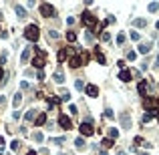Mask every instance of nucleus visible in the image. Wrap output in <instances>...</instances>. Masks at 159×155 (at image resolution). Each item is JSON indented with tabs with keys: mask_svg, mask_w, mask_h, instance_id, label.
Wrapping results in <instances>:
<instances>
[{
	"mask_svg": "<svg viewBox=\"0 0 159 155\" xmlns=\"http://www.w3.org/2000/svg\"><path fill=\"white\" fill-rule=\"evenodd\" d=\"M44 123H47V113H38V115H36V119H34V125L40 127V125H44Z\"/></svg>",
	"mask_w": 159,
	"mask_h": 155,
	"instance_id": "9b49d317",
	"label": "nucleus"
},
{
	"mask_svg": "<svg viewBox=\"0 0 159 155\" xmlns=\"http://www.w3.org/2000/svg\"><path fill=\"white\" fill-rule=\"evenodd\" d=\"M59 125H60L63 129H66V131H69V129L73 127V121H71L66 115H60V117H59Z\"/></svg>",
	"mask_w": 159,
	"mask_h": 155,
	"instance_id": "423d86ee",
	"label": "nucleus"
},
{
	"mask_svg": "<svg viewBox=\"0 0 159 155\" xmlns=\"http://www.w3.org/2000/svg\"><path fill=\"white\" fill-rule=\"evenodd\" d=\"M30 53H32V48H24V53H22V56H20V62H28Z\"/></svg>",
	"mask_w": 159,
	"mask_h": 155,
	"instance_id": "a211bd4d",
	"label": "nucleus"
},
{
	"mask_svg": "<svg viewBox=\"0 0 159 155\" xmlns=\"http://www.w3.org/2000/svg\"><path fill=\"white\" fill-rule=\"evenodd\" d=\"M119 81H123V83H129L131 81V71H127V68H123L119 73Z\"/></svg>",
	"mask_w": 159,
	"mask_h": 155,
	"instance_id": "1a4fd4ad",
	"label": "nucleus"
},
{
	"mask_svg": "<svg viewBox=\"0 0 159 155\" xmlns=\"http://www.w3.org/2000/svg\"><path fill=\"white\" fill-rule=\"evenodd\" d=\"M14 10H16V14H18V18H26V10H24L22 6H18V4H16V8H14Z\"/></svg>",
	"mask_w": 159,
	"mask_h": 155,
	"instance_id": "6ab92c4d",
	"label": "nucleus"
},
{
	"mask_svg": "<svg viewBox=\"0 0 159 155\" xmlns=\"http://www.w3.org/2000/svg\"><path fill=\"white\" fill-rule=\"evenodd\" d=\"M135 56H137V53H133V50L127 54V59H129V61H135Z\"/></svg>",
	"mask_w": 159,
	"mask_h": 155,
	"instance_id": "72a5a7b5",
	"label": "nucleus"
},
{
	"mask_svg": "<svg viewBox=\"0 0 159 155\" xmlns=\"http://www.w3.org/2000/svg\"><path fill=\"white\" fill-rule=\"evenodd\" d=\"M20 103H22V95H20V93H16V95H14V101H12V105H14V107H18Z\"/></svg>",
	"mask_w": 159,
	"mask_h": 155,
	"instance_id": "4be33fe9",
	"label": "nucleus"
},
{
	"mask_svg": "<svg viewBox=\"0 0 159 155\" xmlns=\"http://www.w3.org/2000/svg\"><path fill=\"white\" fill-rule=\"evenodd\" d=\"M133 24L139 26V28H143V26H147V20H145V18H137V20H133Z\"/></svg>",
	"mask_w": 159,
	"mask_h": 155,
	"instance_id": "412c9836",
	"label": "nucleus"
},
{
	"mask_svg": "<svg viewBox=\"0 0 159 155\" xmlns=\"http://www.w3.org/2000/svg\"><path fill=\"white\" fill-rule=\"evenodd\" d=\"M157 111H159V99H157Z\"/></svg>",
	"mask_w": 159,
	"mask_h": 155,
	"instance_id": "a19ab883",
	"label": "nucleus"
},
{
	"mask_svg": "<svg viewBox=\"0 0 159 155\" xmlns=\"http://www.w3.org/2000/svg\"><path fill=\"white\" fill-rule=\"evenodd\" d=\"M85 93L89 95V97H97V95H99V89L95 87V85H87V87H85Z\"/></svg>",
	"mask_w": 159,
	"mask_h": 155,
	"instance_id": "9d476101",
	"label": "nucleus"
},
{
	"mask_svg": "<svg viewBox=\"0 0 159 155\" xmlns=\"http://www.w3.org/2000/svg\"><path fill=\"white\" fill-rule=\"evenodd\" d=\"M123 42H125V34H119L117 36V44H123Z\"/></svg>",
	"mask_w": 159,
	"mask_h": 155,
	"instance_id": "2f4dec72",
	"label": "nucleus"
},
{
	"mask_svg": "<svg viewBox=\"0 0 159 155\" xmlns=\"http://www.w3.org/2000/svg\"><path fill=\"white\" fill-rule=\"evenodd\" d=\"M38 36H40V32H38V26L36 24H28L26 26V30H24V38L26 41H38Z\"/></svg>",
	"mask_w": 159,
	"mask_h": 155,
	"instance_id": "f03ea898",
	"label": "nucleus"
},
{
	"mask_svg": "<svg viewBox=\"0 0 159 155\" xmlns=\"http://www.w3.org/2000/svg\"><path fill=\"white\" fill-rule=\"evenodd\" d=\"M95 56H97V61H99L101 65H105V54H103V53H99V50H97V54H95Z\"/></svg>",
	"mask_w": 159,
	"mask_h": 155,
	"instance_id": "bb28decb",
	"label": "nucleus"
},
{
	"mask_svg": "<svg viewBox=\"0 0 159 155\" xmlns=\"http://www.w3.org/2000/svg\"><path fill=\"white\" fill-rule=\"evenodd\" d=\"M143 107H145L147 111H157V101L151 99V97H145V99H143Z\"/></svg>",
	"mask_w": 159,
	"mask_h": 155,
	"instance_id": "20e7f679",
	"label": "nucleus"
},
{
	"mask_svg": "<svg viewBox=\"0 0 159 155\" xmlns=\"http://www.w3.org/2000/svg\"><path fill=\"white\" fill-rule=\"evenodd\" d=\"M66 41H69V42H75V41H77V34H75L73 30H71V32H66Z\"/></svg>",
	"mask_w": 159,
	"mask_h": 155,
	"instance_id": "393cba45",
	"label": "nucleus"
},
{
	"mask_svg": "<svg viewBox=\"0 0 159 155\" xmlns=\"http://www.w3.org/2000/svg\"><path fill=\"white\" fill-rule=\"evenodd\" d=\"M40 14H42L44 18H48V16L54 14V8L50 6V4H40Z\"/></svg>",
	"mask_w": 159,
	"mask_h": 155,
	"instance_id": "0eeeda50",
	"label": "nucleus"
},
{
	"mask_svg": "<svg viewBox=\"0 0 159 155\" xmlns=\"http://www.w3.org/2000/svg\"><path fill=\"white\" fill-rule=\"evenodd\" d=\"M0 149H4V137L0 135Z\"/></svg>",
	"mask_w": 159,
	"mask_h": 155,
	"instance_id": "4c0bfd02",
	"label": "nucleus"
},
{
	"mask_svg": "<svg viewBox=\"0 0 159 155\" xmlns=\"http://www.w3.org/2000/svg\"><path fill=\"white\" fill-rule=\"evenodd\" d=\"M119 137V131L117 129H109V139H117Z\"/></svg>",
	"mask_w": 159,
	"mask_h": 155,
	"instance_id": "b1692460",
	"label": "nucleus"
},
{
	"mask_svg": "<svg viewBox=\"0 0 159 155\" xmlns=\"http://www.w3.org/2000/svg\"><path fill=\"white\" fill-rule=\"evenodd\" d=\"M131 38H133V41H139L141 36H139V32H131Z\"/></svg>",
	"mask_w": 159,
	"mask_h": 155,
	"instance_id": "c9c22d12",
	"label": "nucleus"
},
{
	"mask_svg": "<svg viewBox=\"0 0 159 155\" xmlns=\"http://www.w3.org/2000/svg\"><path fill=\"white\" fill-rule=\"evenodd\" d=\"M105 117H109V119L113 117V111H111V109H105Z\"/></svg>",
	"mask_w": 159,
	"mask_h": 155,
	"instance_id": "e433bc0d",
	"label": "nucleus"
},
{
	"mask_svg": "<svg viewBox=\"0 0 159 155\" xmlns=\"http://www.w3.org/2000/svg\"><path fill=\"white\" fill-rule=\"evenodd\" d=\"M119 155H127V153H125V151H119Z\"/></svg>",
	"mask_w": 159,
	"mask_h": 155,
	"instance_id": "ea45409f",
	"label": "nucleus"
},
{
	"mask_svg": "<svg viewBox=\"0 0 159 155\" xmlns=\"http://www.w3.org/2000/svg\"><path fill=\"white\" fill-rule=\"evenodd\" d=\"M10 147H12L14 151H18V149H20V141H18V139H14V141L10 143Z\"/></svg>",
	"mask_w": 159,
	"mask_h": 155,
	"instance_id": "c756f323",
	"label": "nucleus"
},
{
	"mask_svg": "<svg viewBox=\"0 0 159 155\" xmlns=\"http://www.w3.org/2000/svg\"><path fill=\"white\" fill-rule=\"evenodd\" d=\"M139 155H147V153H139Z\"/></svg>",
	"mask_w": 159,
	"mask_h": 155,
	"instance_id": "c03bdc74",
	"label": "nucleus"
},
{
	"mask_svg": "<svg viewBox=\"0 0 159 155\" xmlns=\"http://www.w3.org/2000/svg\"><path fill=\"white\" fill-rule=\"evenodd\" d=\"M75 147H77V149H81V151H85V149H87V143H85V139H83V137H79V139L75 141Z\"/></svg>",
	"mask_w": 159,
	"mask_h": 155,
	"instance_id": "f3484780",
	"label": "nucleus"
},
{
	"mask_svg": "<svg viewBox=\"0 0 159 155\" xmlns=\"http://www.w3.org/2000/svg\"><path fill=\"white\" fill-rule=\"evenodd\" d=\"M0 18H2V14H0Z\"/></svg>",
	"mask_w": 159,
	"mask_h": 155,
	"instance_id": "a18cd8bd",
	"label": "nucleus"
},
{
	"mask_svg": "<svg viewBox=\"0 0 159 155\" xmlns=\"http://www.w3.org/2000/svg\"><path fill=\"white\" fill-rule=\"evenodd\" d=\"M137 91H139V95L145 99V95H147V81H139V85H137Z\"/></svg>",
	"mask_w": 159,
	"mask_h": 155,
	"instance_id": "f8f14e48",
	"label": "nucleus"
},
{
	"mask_svg": "<svg viewBox=\"0 0 159 155\" xmlns=\"http://www.w3.org/2000/svg\"><path fill=\"white\" fill-rule=\"evenodd\" d=\"M53 145H60V143H65V137H57V139H50Z\"/></svg>",
	"mask_w": 159,
	"mask_h": 155,
	"instance_id": "c85d7f7f",
	"label": "nucleus"
},
{
	"mask_svg": "<svg viewBox=\"0 0 159 155\" xmlns=\"http://www.w3.org/2000/svg\"><path fill=\"white\" fill-rule=\"evenodd\" d=\"M75 89H77V91H83V81H75Z\"/></svg>",
	"mask_w": 159,
	"mask_h": 155,
	"instance_id": "7c9ffc66",
	"label": "nucleus"
},
{
	"mask_svg": "<svg viewBox=\"0 0 159 155\" xmlns=\"http://www.w3.org/2000/svg\"><path fill=\"white\" fill-rule=\"evenodd\" d=\"M157 123H159V113H157Z\"/></svg>",
	"mask_w": 159,
	"mask_h": 155,
	"instance_id": "37998d69",
	"label": "nucleus"
},
{
	"mask_svg": "<svg viewBox=\"0 0 159 155\" xmlns=\"http://www.w3.org/2000/svg\"><path fill=\"white\" fill-rule=\"evenodd\" d=\"M159 10V2H153V4H149V12H157Z\"/></svg>",
	"mask_w": 159,
	"mask_h": 155,
	"instance_id": "cd10ccee",
	"label": "nucleus"
},
{
	"mask_svg": "<svg viewBox=\"0 0 159 155\" xmlns=\"http://www.w3.org/2000/svg\"><path fill=\"white\" fill-rule=\"evenodd\" d=\"M121 125H123V129H131V117H129V113L121 115Z\"/></svg>",
	"mask_w": 159,
	"mask_h": 155,
	"instance_id": "6e6552de",
	"label": "nucleus"
},
{
	"mask_svg": "<svg viewBox=\"0 0 159 155\" xmlns=\"http://www.w3.org/2000/svg\"><path fill=\"white\" fill-rule=\"evenodd\" d=\"M0 79H2V68H0Z\"/></svg>",
	"mask_w": 159,
	"mask_h": 155,
	"instance_id": "79ce46f5",
	"label": "nucleus"
},
{
	"mask_svg": "<svg viewBox=\"0 0 159 155\" xmlns=\"http://www.w3.org/2000/svg\"><path fill=\"white\" fill-rule=\"evenodd\" d=\"M26 155H38V153H36V151H28Z\"/></svg>",
	"mask_w": 159,
	"mask_h": 155,
	"instance_id": "58836bf2",
	"label": "nucleus"
},
{
	"mask_svg": "<svg viewBox=\"0 0 159 155\" xmlns=\"http://www.w3.org/2000/svg\"><path fill=\"white\" fill-rule=\"evenodd\" d=\"M81 65H83V59H81V56H73V59H71V68H79Z\"/></svg>",
	"mask_w": 159,
	"mask_h": 155,
	"instance_id": "4468645a",
	"label": "nucleus"
},
{
	"mask_svg": "<svg viewBox=\"0 0 159 155\" xmlns=\"http://www.w3.org/2000/svg\"><path fill=\"white\" fill-rule=\"evenodd\" d=\"M79 131H81V135H85V137H91V135L95 133V129H93V125H91V123H81Z\"/></svg>",
	"mask_w": 159,
	"mask_h": 155,
	"instance_id": "7ed1b4c3",
	"label": "nucleus"
},
{
	"mask_svg": "<svg viewBox=\"0 0 159 155\" xmlns=\"http://www.w3.org/2000/svg\"><path fill=\"white\" fill-rule=\"evenodd\" d=\"M34 50V59H32V65L36 68H42L47 65V53L44 50H40V48H32Z\"/></svg>",
	"mask_w": 159,
	"mask_h": 155,
	"instance_id": "f257e3e1",
	"label": "nucleus"
},
{
	"mask_svg": "<svg viewBox=\"0 0 159 155\" xmlns=\"http://www.w3.org/2000/svg\"><path fill=\"white\" fill-rule=\"evenodd\" d=\"M34 141H42V133H34Z\"/></svg>",
	"mask_w": 159,
	"mask_h": 155,
	"instance_id": "f704fd0d",
	"label": "nucleus"
},
{
	"mask_svg": "<svg viewBox=\"0 0 159 155\" xmlns=\"http://www.w3.org/2000/svg\"><path fill=\"white\" fill-rule=\"evenodd\" d=\"M83 22H85L87 26H95V24H97V18H95L91 12H83Z\"/></svg>",
	"mask_w": 159,
	"mask_h": 155,
	"instance_id": "39448f33",
	"label": "nucleus"
},
{
	"mask_svg": "<svg viewBox=\"0 0 159 155\" xmlns=\"http://www.w3.org/2000/svg\"><path fill=\"white\" fill-rule=\"evenodd\" d=\"M151 50V42H143V44H139V53L141 54H147Z\"/></svg>",
	"mask_w": 159,
	"mask_h": 155,
	"instance_id": "2eb2a0df",
	"label": "nucleus"
},
{
	"mask_svg": "<svg viewBox=\"0 0 159 155\" xmlns=\"http://www.w3.org/2000/svg\"><path fill=\"white\" fill-rule=\"evenodd\" d=\"M157 113H159V111H147V113L143 115V123H149V121H151V119H153V117H155Z\"/></svg>",
	"mask_w": 159,
	"mask_h": 155,
	"instance_id": "dca6fc26",
	"label": "nucleus"
},
{
	"mask_svg": "<svg viewBox=\"0 0 159 155\" xmlns=\"http://www.w3.org/2000/svg\"><path fill=\"white\" fill-rule=\"evenodd\" d=\"M105 149H109V147H113V139H103V143H101Z\"/></svg>",
	"mask_w": 159,
	"mask_h": 155,
	"instance_id": "a878e982",
	"label": "nucleus"
},
{
	"mask_svg": "<svg viewBox=\"0 0 159 155\" xmlns=\"http://www.w3.org/2000/svg\"><path fill=\"white\" fill-rule=\"evenodd\" d=\"M53 79H54L57 83H59V85H63V83H65V74H63V71H60V68L53 74Z\"/></svg>",
	"mask_w": 159,
	"mask_h": 155,
	"instance_id": "ddd939ff",
	"label": "nucleus"
},
{
	"mask_svg": "<svg viewBox=\"0 0 159 155\" xmlns=\"http://www.w3.org/2000/svg\"><path fill=\"white\" fill-rule=\"evenodd\" d=\"M36 115H38V113H36L34 109H30V111L26 113V121H34V119H36Z\"/></svg>",
	"mask_w": 159,
	"mask_h": 155,
	"instance_id": "aec40b11",
	"label": "nucleus"
},
{
	"mask_svg": "<svg viewBox=\"0 0 159 155\" xmlns=\"http://www.w3.org/2000/svg\"><path fill=\"white\" fill-rule=\"evenodd\" d=\"M57 59H59V62H63V61L66 59V50H65V48H60V50H59V54H57Z\"/></svg>",
	"mask_w": 159,
	"mask_h": 155,
	"instance_id": "5701e85b",
	"label": "nucleus"
},
{
	"mask_svg": "<svg viewBox=\"0 0 159 155\" xmlns=\"http://www.w3.org/2000/svg\"><path fill=\"white\" fill-rule=\"evenodd\" d=\"M48 38H59V32H54V30H50V32H48Z\"/></svg>",
	"mask_w": 159,
	"mask_h": 155,
	"instance_id": "473e14b6",
	"label": "nucleus"
}]
</instances>
